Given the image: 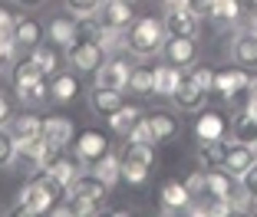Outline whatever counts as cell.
<instances>
[{"mask_svg":"<svg viewBox=\"0 0 257 217\" xmlns=\"http://www.w3.org/2000/svg\"><path fill=\"white\" fill-rule=\"evenodd\" d=\"M106 191L109 184L96 178L92 171H79L73 181L66 184V207H53L56 214H96L106 204Z\"/></svg>","mask_w":257,"mask_h":217,"instance_id":"6da1fadb","label":"cell"},{"mask_svg":"<svg viewBox=\"0 0 257 217\" xmlns=\"http://www.w3.org/2000/svg\"><path fill=\"white\" fill-rule=\"evenodd\" d=\"M66 197V184L60 178H53L50 171H43V178L30 181V184L20 191V201H17L14 214L23 217H33V214H50L56 207V201Z\"/></svg>","mask_w":257,"mask_h":217,"instance_id":"7a4b0ae2","label":"cell"},{"mask_svg":"<svg viewBox=\"0 0 257 217\" xmlns=\"http://www.w3.org/2000/svg\"><path fill=\"white\" fill-rule=\"evenodd\" d=\"M165 40H168L165 20H155V17H139L125 30V46L136 56H155V53H162Z\"/></svg>","mask_w":257,"mask_h":217,"instance_id":"3957f363","label":"cell"},{"mask_svg":"<svg viewBox=\"0 0 257 217\" xmlns=\"http://www.w3.org/2000/svg\"><path fill=\"white\" fill-rule=\"evenodd\" d=\"M66 60L79 73H96L106 63V46L96 43V40H76L73 46H66Z\"/></svg>","mask_w":257,"mask_h":217,"instance_id":"277c9868","label":"cell"},{"mask_svg":"<svg viewBox=\"0 0 257 217\" xmlns=\"http://www.w3.org/2000/svg\"><path fill=\"white\" fill-rule=\"evenodd\" d=\"M152 165H155V151L152 145H132L122 158V178L128 184H142L145 178L152 174Z\"/></svg>","mask_w":257,"mask_h":217,"instance_id":"5b68a950","label":"cell"},{"mask_svg":"<svg viewBox=\"0 0 257 217\" xmlns=\"http://www.w3.org/2000/svg\"><path fill=\"white\" fill-rule=\"evenodd\" d=\"M204 204H214V201H224V204H234L237 210V194H234V184H231V174L224 168H208L204 171V191H201ZM201 204V207H204Z\"/></svg>","mask_w":257,"mask_h":217,"instance_id":"8992f818","label":"cell"},{"mask_svg":"<svg viewBox=\"0 0 257 217\" xmlns=\"http://www.w3.org/2000/svg\"><path fill=\"white\" fill-rule=\"evenodd\" d=\"M136 14H132V4L128 0H102V7H99V23L106 27V30H119L125 33L132 27Z\"/></svg>","mask_w":257,"mask_h":217,"instance_id":"52a82bcc","label":"cell"},{"mask_svg":"<svg viewBox=\"0 0 257 217\" xmlns=\"http://www.w3.org/2000/svg\"><path fill=\"white\" fill-rule=\"evenodd\" d=\"M250 86H254V79H250V73L244 66H231L224 73H214V92H221L224 99H237Z\"/></svg>","mask_w":257,"mask_h":217,"instance_id":"ba28073f","label":"cell"},{"mask_svg":"<svg viewBox=\"0 0 257 217\" xmlns=\"http://www.w3.org/2000/svg\"><path fill=\"white\" fill-rule=\"evenodd\" d=\"M162 53H165V60L172 63V66L188 69V66H195V60H198V43L195 40H185V37H168L165 46H162Z\"/></svg>","mask_w":257,"mask_h":217,"instance_id":"9c48e42d","label":"cell"},{"mask_svg":"<svg viewBox=\"0 0 257 217\" xmlns=\"http://www.w3.org/2000/svg\"><path fill=\"white\" fill-rule=\"evenodd\" d=\"M257 161V148L254 145H244V142H227V158H224V171L231 174V178H241L244 171H247L250 165Z\"/></svg>","mask_w":257,"mask_h":217,"instance_id":"30bf717a","label":"cell"},{"mask_svg":"<svg viewBox=\"0 0 257 217\" xmlns=\"http://www.w3.org/2000/svg\"><path fill=\"white\" fill-rule=\"evenodd\" d=\"M198 23H201V17H198L191 7H182V10H168V17H165V30H168V37L195 40V37H198Z\"/></svg>","mask_w":257,"mask_h":217,"instance_id":"8fae6325","label":"cell"},{"mask_svg":"<svg viewBox=\"0 0 257 217\" xmlns=\"http://www.w3.org/2000/svg\"><path fill=\"white\" fill-rule=\"evenodd\" d=\"M128 76H132V69H128L122 60H106L102 66L96 69V86L125 92V89H128Z\"/></svg>","mask_w":257,"mask_h":217,"instance_id":"7c38bea8","label":"cell"},{"mask_svg":"<svg viewBox=\"0 0 257 217\" xmlns=\"http://www.w3.org/2000/svg\"><path fill=\"white\" fill-rule=\"evenodd\" d=\"M102 155H109V142H106V135H99V132H83L79 138H76V158L83 161V165H96Z\"/></svg>","mask_w":257,"mask_h":217,"instance_id":"4fadbf2b","label":"cell"},{"mask_svg":"<svg viewBox=\"0 0 257 217\" xmlns=\"http://www.w3.org/2000/svg\"><path fill=\"white\" fill-rule=\"evenodd\" d=\"M40 138H43L46 145H53V148H66V145L73 142V122H69L66 115H50V119H43Z\"/></svg>","mask_w":257,"mask_h":217,"instance_id":"5bb4252c","label":"cell"},{"mask_svg":"<svg viewBox=\"0 0 257 217\" xmlns=\"http://www.w3.org/2000/svg\"><path fill=\"white\" fill-rule=\"evenodd\" d=\"M231 60L244 69L257 66V30L254 27H250V30H241L234 37V43H231Z\"/></svg>","mask_w":257,"mask_h":217,"instance_id":"9a60e30c","label":"cell"},{"mask_svg":"<svg viewBox=\"0 0 257 217\" xmlns=\"http://www.w3.org/2000/svg\"><path fill=\"white\" fill-rule=\"evenodd\" d=\"M204 96H208V92H204L201 86L191 79V73L188 76L182 73V83H178V89H175L172 99L178 102V109H185V112H198V109L204 105Z\"/></svg>","mask_w":257,"mask_h":217,"instance_id":"2e32d148","label":"cell"},{"mask_svg":"<svg viewBox=\"0 0 257 217\" xmlns=\"http://www.w3.org/2000/svg\"><path fill=\"white\" fill-rule=\"evenodd\" d=\"M43 43V23L33 17H17V30H14V46L17 50H37Z\"/></svg>","mask_w":257,"mask_h":217,"instance_id":"e0dca14e","label":"cell"},{"mask_svg":"<svg viewBox=\"0 0 257 217\" xmlns=\"http://www.w3.org/2000/svg\"><path fill=\"white\" fill-rule=\"evenodd\" d=\"M191 191L185 184H178V181H168L165 187H162V210L165 214H175V210H188L191 207Z\"/></svg>","mask_w":257,"mask_h":217,"instance_id":"ac0fdd59","label":"cell"},{"mask_svg":"<svg viewBox=\"0 0 257 217\" xmlns=\"http://www.w3.org/2000/svg\"><path fill=\"white\" fill-rule=\"evenodd\" d=\"M89 105H92V112H99V115L109 119L112 112H119L122 105H125V99H122L119 89H102V86H96L92 96H89Z\"/></svg>","mask_w":257,"mask_h":217,"instance_id":"d6986e66","label":"cell"},{"mask_svg":"<svg viewBox=\"0 0 257 217\" xmlns=\"http://www.w3.org/2000/svg\"><path fill=\"white\" fill-rule=\"evenodd\" d=\"M224 158H227V138H208L198 148V161L204 165V171L208 168H224Z\"/></svg>","mask_w":257,"mask_h":217,"instance_id":"ffe728a7","label":"cell"},{"mask_svg":"<svg viewBox=\"0 0 257 217\" xmlns=\"http://www.w3.org/2000/svg\"><path fill=\"white\" fill-rule=\"evenodd\" d=\"M46 33H50V43L73 46L76 43V17H53L50 27H46Z\"/></svg>","mask_w":257,"mask_h":217,"instance_id":"44dd1931","label":"cell"},{"mask_svg":"<svg viewBox=\"0 0 257 217\" xmlns=\"http://www.w3.org/2000/svg\"><path fill=\"white\" fill-rule=\"evenodd\" d=\"M89 171L96 174V178L102 181V184H109V187H112L115 181L122 178V158H115L112 151H109V155H102V158H99V161L89 168Z\"/></svg>","mask_w":257,"mask_h":217,"instance_id":"7402d4cb","label":"cell"},{"mask_svg":"<svg viewBox=\"0 0 257 217\" xmlns=\"http://www.w3.org/2000/svg\"><path fill=\"white\" fill-rule=\"evenodd\" d=\"M139 119H142V112H139L136 105H122L119 112L109 115V128H112L115 135H122V138H125V135L139 125Z\"/></svg>","mask_w":257,"mask_h":217,"instance_id":"603a6c76","label":"cell"},{"mask_svg":"<svg viewBox=\"0 0 257 217\" xmlns=\"http://www.w3.org/2000/svg\"><path fill=\"white\" fill-rule=\"evenodd\" d=\"M241 14H244V10H241V0H214L211 10H208V17H211L218 27H231V23H234Z\"/></svg>","mask_w":257,"mask_h":217,"instance_id":"cb8c5ba5","label":"cell"},{"mask_svg":"<svg viewBox=\"0 0 257 217\" xmlns=\"http://www.w3.org/2000/svg\"><path fill=\"white\" fill-rule=\"evenodd\" d=\"M178 83H182V69H178V66L168 63V66L155 69V96H175Z\"/></svg>","mask_w":257,"mask_h":217,"instance_id":"d4e9b609","label":"cell"},{"mask_svg":"<svg viewBox=\"0 0 257 217\" xmlns=\"http://www.w3.org/2000/svg\"><path fill=\"white\" fill-rule=\"evenodd\" d=\"M17 96H20L23 105H40L46 102V96H50V86H46V79H30V83H17Z\"/></svg>","mask_w":257,"mask_h":217,"instance_id":"484cf974","label":"cell"},{"mask_svg":"<svg viewBox=\"0 0 257 217\" xmlns=\"http://www.w3.org/2000/svg\"><path fill=\"white\" fill-rule=\"evenodd\" d=\"M195 132H198L201 142H208V138H224V115L221 112H201Z\"/></svg>","mask_w":257,"mask_h":217,"instance_id":"4316f807","label":"cell"},{"mask_svg":"<svg viewBox=\"0 0 257 217\" xmlns=\"http://www.w3.org/2000/svg\"><path fill=\"white\" fill-rule=\"evenodd\" d=\"M76 92H79V83H76V76L69 73H60L50 83V99H56V102H73Z\"/></svg>","mask_w":257,"mask_h":217,"instance_id":"83f0119b","label":"cell"},{"mask_svg":"<svg viewBox=\"0 0 257 217\" xmlns=\"http://www.w3.org/2000/svg\"><path fill=\"white\" fill-rule=\"evenodd\" d=\"M7 128L14 132L17 142H23V138H37V135L43 132V119H40V115H20V119H14Z\"/></svg>","mask_w":257,"mask_h":217,"instance_id":"f1b7e54d","label":"cell"},{"mask_svg":"<svg viewBox=\"0 0 257 217\" xmlns=\"http://www.w3.org/2000/svg\"><path fill=\"white\" fill-rule=\"evenodd\" d=\"M43 148H46V142L40 138V135H37V138H23V142H17V161H27V165L40 168Z\"/></svg>","mask_w":257,"mask_h":217,"instance_id":"f546056e","label":"cell"},{"mask_svg":"<svg viewBox=\"0 0 257 217\" xmlns=\"http://www.w3.org/2000/svg\"><path fill=\"white\" fill-rule=\"evenodd\" d=\"M145 119H149L152 132H155V142H168L172 135H178V122L168 112H152V115H145Z\"/></svg>","mask_w":257,"mask_h":217,"instance_id":"4dcf8cb0","label":"cell"},{"mask_svg":"<svg viewBox=\"0 0 257 217\" xmlns=\"http://www.w3.org/2000/svg\"><path fill=\"white\" fill-rule=\"evenodd\" d=\"M231 138L234 142H244V145H257V119H250L247 112H241L231 125Z\"/></svg>","mask_w":257,"mask_h":217,"instance_id":"1f68e13d","label":"cell"},{"mask_svg":"<svg viewBox=\"0 0 257 217\" xmlns=\"http://www.w3.org/2000/svg\"><path fill=\"white\" fill-rule=\"evenodd\" d=\"M30 56L40 63V66H43V73H46V76H53L56 69H60V46H56V43H50V46L40 43L37 50H30Z\"/></svg>","mask_w":257,"mask_h":217,"instance_id":"d6a6232c","label":"cell"},{"mask_svg":"<svg viewBox=\"0 0 257 217\" xmlns=\"http://www.w3.org/2000/svg\"><path fill=\"white\" fill-rule=\"evenodd\" d=\"M102 33H106V27L99 23V17L86 14V17H76V40H102Z\"/></svg>","mask_w":257,"mask_h":217,"instance_id":"836d02e7","label":"cell"},{"mask_svg":"<svg viewBox=\"0 0 257 217\" xmlns=\"http://www.w3.org/2000/svg\"><path fill=\"white\" fill-rule=\"evenodd\" d=\"M128 89L136 92V96H152L155 92V69H132Z\"/></svg>","mask_w":257,"mask_h":217,"instance_id":"e575fe53","label":"cell"},{"mask_svg":"<svg viewBox=\"0 0 257 217\" xmlns=\"http://www.w3.org/2000/svg\"><path fill=\"white\" fill-rule=\"evenodd\" d=\"M79 165H83V161H79V158H76V161H69L66 155H60V158H56V161H53V165L46 168V171L53 174V178H60L63 184H69V181H73L76 174L83 171V168H79Z\"/></svg>","mask_w":257,"mask_h":217,"instance_id":"d590c367","label":"cell"},{"mask_svg":"<svg viewBox=\"0 0 257 217\" xmlns=\"http://www.w3.org/2000/svg\"><path fill=\"white\" fill-rule=\"evenodd\" d=\"M30 79H46V73H43V66H40L33 56H27V60H20L17 69H14V86L17 83H30Z\"/></svg>","mask_w":257,"mask_h":217,"instance_id":"8d00e7d4","label":"cell"},{"mask_svg":"<svg viewBox=\"0 0 257 217\" xmlns=\"http://www.w3.org/2000/svg\"><path fill=\"white\" fill-rule=\"evenodd\" d=\"M17 161V138L7 125H0V168H10Z\"/></svg>","mask_w":257,"mask_h":217,"instance_id":"74e56055","label":"cell"},{"mask_svg":"<svg viewBox=\"0 0 257 217\" xmlns=\"http://www.w3.org/2000/svg\"><path fill=\"white\" fill-rule=\"evenodd\" d=\"M128 138V145H155V132H152V125H149V119H139V125L132 128V132L125 135Z\"/></svg>","mask_w":257,"mask_h":217,"instance_id":"f35d334b","label":"cell"},{"mask_svg":"<svg viewBox=\"0 0 257 217\" xmlns=\"http://www.w3.org/2000/svg\"><path fill=\"white\" fill-rule=\"evenodd\" d=\"M237 181H241V191H244V197L257 204V161H254V165H250V168H247V171H244Z\"/></svg>","mask_w":257,"mask_h":217,"instance_id":"ab89813d","label":"cell"},{"mask_svg":"<svg viewBox=\"0 0 257 217\" xmlns=\"http://www.w3.org/2000/svg\"><path fill=\"white\" fill-rule=\"evenodd\" d=\"M14 30H17V17L0 7V43H14Z\"/></svg>","mask_w":257,"mask_h":217,"instance_id":"60d3db41","label":"cell"},{"mask_svg":"<svg viewBox=\"0 0 257 217\" xmlns=\"http://www.w3.org/2000/svg\"><path fill=\"white\" fill-rule=\"evenodd\" d=\"M102 7V0H66V10L73 17H86V14H96Z\"/></svg>","mask_w":257,"mask_h":217,"instance_id":"b9f144b4","label":"cell"},{"mask_svg":"<svg viewBox=\"0 0 257 217\" xmlns=\"http://www.w3.org/2000/svg\"><path fill=\"white\" fill-rule=\"evenodd\" d=\"M191 79H195V83L201 86L204 92H211V89H214V73H211L208 66H195V69H191Z\"/></svg>","mask_w":257,"mask_h":217,"instance_id":"7bdbcfd3","label":"cell"},{"mask_svg":"<svg viewBox=\"0 0 257 217\" xmlns=\"http://www.w3.org/2000/svg\"><path fill=\"white\" fill-rule=\"evenodd\" d=\"M10 122H14V99L0 92V125H10Z\"/></svg>","mask_w":257,"mask_h":217,"instance_id":"ee69618b","label":"cell"},{"mask_svg":"<svg viewBox=\"0 0 257 217\" xmlns=\"http://www.w3.org/2000/svg\"><path fill=\"white\" fill-rule=\"evenodd\" d=\"M14 56H17V46L14 43H0V73L14 63Z\"/></svg>","mask_w":257,"mask_h":217,"instance_id":"f6af8a7d","label":"cell"},{"mask_svg":"<svg viewBox=\"0 0 257 217\" xmlns=\"http://www.w3.org/2000/svg\"><path fill=\"white\" fill-rule=\"evenodd\" d=\"M185 187L191 191V197H201V191H204V174H201V171H195L188 181H185Z\"/></svg>","mask_w":257,"mask_h":217,"instance_id":"bcb514c9","label":"cell"},{"mask_svg":"<svg viewBox=\"0 0 257 217\" xmlns=\"http://www.w3.org/2000/svg\"><path fill=\"white\" fill-rule=\"evenodd\" d=\"M211 4H214V0H188V7L195 10L198 17H201V14H208V10H211Z\"/></svg>","mask_w":257,"mask_h":217,"instance_id":"7dc6e473","label":"cell"},{"mask_svg":"<svg viewBox=\"0 0 257 217\" xmlns=\"http://www.w3.org/2000/svg\"><path fill=\"white\" fill-rule=\"evenodd\" d=\"M244 112L250 115V119H257V92H250V99H247V105H244Z\"/></svg>","mask_w":257,"mask_h":217,"instance_id":"c3c4849f","label":"cell"},{"mask_svg":"<svg viewBox=\"0 0 257 217\" xmlns=\"http://www.w3.org/2000/svg\"><path fill=\"white\" fill-rule=\"evenodd\" d=\"M241 10L250 17H257V0H241Z\"/></svg>","mask_w":257,"mask_h":217,"instance_id":"681fc988","label":"cell"},{"mask_svg":"<svg viewBox=\"0 0 257 217\" xmlns=\"http://www.w3.org/2000/svg\"><path fill=\"white\" fill-rule=\"evenodd\" d=\"M188 7V0H165V10H182Z\"/></svg>","mask_w":257,"mask_h":217,"instance_id":"f907efd6","label":"cell"},{"mask_svg":"<svg viewBox=\"0 0 257 217\" xmlns=\"http://www.w3.org/2000/svg\"><path fill=\"white\" fill-rule=\"evenodd\" d=\"M14 4H20V7H40L43 0H14Z\"/></svg>","mask_w":257,"mask_h":217,"instance_id":"816d5d0a","label":"cell"},{"mask_svg":"<svg viewBox=\"0 0 257 217\" xmlns=\"http://www.w3.org/2000/svg\"><path fill=\"white\" fill-rule=\"evenodd\" d=\"M250 89H254V92H257V79H254V86H250Z\"/></svg>","mask_w":257,"mask_h":217,"instance_id":"f5cc1de1","label":"cell"},{"mask_svg":"<svg viewBox=\"0 0 257 217\" xmlns=\"http://www.w3.org/2000/svg\"><path fill=\"white\" fill-rule=\"evenodd\" d=\"M254 30H257V20H254Z\"/></svg>","mask_w":257,"mask_h":217,"instance_id":"db71d44e","label":"cell"},{"mask_svg":"<svg viewBox=\"0 0 257 217\" xmlns=\"http://www.w3.org/2000/svg\"><path fill=\"white\" fill-rule=\"evenodd\" d=\"M128 4H132V0H128Z\"/></svg>","mask_w":257,"mask_h":217,"instance_id":"11a10c76","label":"cell"}]
</instances>
